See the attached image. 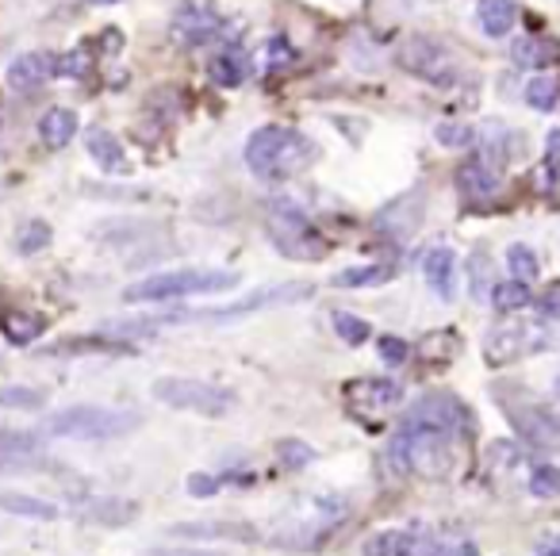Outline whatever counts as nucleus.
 I'll return each mask as SVG.
<instances>
[{
  "label": "nucleus",
  "instance_id": "nucleus-38",
  "mask_svg": "<svg viewBox=\"0 0 560 556\" xmlns=\"http://www.w3.org/2000/svg\"><path fill=\"white\" fill-rule=\"evenodd\" d=\"M488 464L495 472H511L522 464V449L514 445V441H491L488 445Z\"/></svg>",
  "mask_w": 560,
  "mask_h": 556
},
{
  "label": "nucleus",
  "instance_id": "nucleus-44",
  "mask_svg": "<svg viewBox=\"0 0 560 556\" xmlns=\"http://www.w3.org/2000/svg\"><path fill=\"white\" fill-rule=\"evenodd\" d=\"M545 162H549L552 173L560 170V127L557 131H549V139H545Z\"/></svg>",
  "mask_w": 560,
  "mask_h": 556
},
{
  "label": "nucleus",
  "instance_id": "nucleus-30",
  "mask_svg": "<svg viewBox=\"0 0 560 556\" xmlns=\"http://www.w3.org/2000/svg\"><path fill=\"white\" fill-rule=\"evenodd\" d=\"M526 101H529V108H537V112H552L560 101V81L557 78H534L526 85Z\"/></svg>",
  "mask_w": 560,
  "mask_h": 556
},
{
  "label": "nucleus",
  "instance_id": "nucleus-9",
  "mask_svg": "<svg viewBox=\"0 0 560 556\" xmlns=\"http://www.w3.org/2000/svg\"><path fill=\"white\" fill-rule=\"evenodd\" d=\"M404 422L407 426H427V430H438V433H450V438H457V433H465V426H468V410H465V403H460L457 395L427 392V395H419L411 407H407Z\"/></svg>",
  "mask_w": 560,
  "mask_h": 556
},
{
  "label": "nucleus",
  "instance_id": "nucleus-35",
  "mask_svg": "<svg viewBox=\"0 0 560 556\" xmlns=\"http://www.w3.org/2000/svg\"><path fill=\"white\" fill-rule=\"evenodd\" d=\"M529 491H534L537 499H557L560 495V468L557 464H537V468L529 472Z\"/></svg>",
  "mask_w": 560,
  "mask_h": 556
},
{
  "label": "nucleus",
  "instance_id": "nucleus-26",
  "mask_svg": "<svg viewBox=\"0 0 560 556\" xmlns=\"http://www.w3.org/2000/svg\"><path fill=\"white\" fill-rule=\"evenodd\" d=\"M0 510H9V514L20 518H35V522H55L58 507L47 499H35V495H0Z\"/></svg>",
  "mask_w": 560,
  "mask_h": 556
},
{
  "label": "nucleus",
  "instance_id": "nucleus-47",
  "mask_svg": "<svg viewBox=\"0 0 560 556\" xmlns=\"http://www.w3.org/2000/svg\"><path fill=\"white\" fill-rule=\"evenodd\" d=\"M269 58H272V66H277V62H289V58H292V47H289L284 39H272V43H269Z\"/></svg>",
  "mask_w": 560,
  "mask_h": 556
},
{
  "label": "nucleus",
  "instance_id": "nucleus-41",
  "mask_svg": "<svg viewBox=\"0 0 560 556\" xmlns=\"http://www.w3.org/2000/svg\"><path fill=\"white\" fill-rule=\"evenodd\" d=\"M188 495L192 499H211V495L223 491V476H208V472H192V476L185 479Z\"/></svg>",
  "mask_w": 560,
  "mask_h": 556
},
{
  "label": "nucleus",
  "instance_id": "nucleus-19",
  "mask_svg": "<svg viewBox=\"0 0 560 556\" xmlns=\"http://www.w3.org/2000/svg\"><path fill=\"white\" fill-rule=\"evenodd\" d=\"M85 147L93 154V162L101 165L104 173H127V154L119 147V139L104 127H89L85 131Z\"/></svg>",
  "mask_w": 560,
  "mask_h": 556
},
{
  "label": "nucleus",
  "instance_id": "nucleus-25",
  "mask_svg": "<svg viewBox=\"0 0 560 556\" xmlns=\"http://www.w3.org/2000/svg\"><path fill=\"white\" fill-rule=\"evenodd\" d=\"M480 27L491 35V39H503L506 32L514 27L518 20V9H514V0H480Z\"/></svg>",
  "mask_w": 560,
  "mask_h": 556
},
{
  "label": "nucleus",
  "instance_id": "nucleus-15",
  "mask_svg": "<svg viewBox=\"0 0 560 556\" xmlns=\"http://www.w3.org/2000/svg\"><path fill=\"white\" fill-rule=\"evenodd\" d=\"M55 73H58L55 55H47V50H32V55H20L16 62L9 66V85L16 89V93H35V89L47 85Z\"/></svg>",
  "mask_w": 560,
  "mask_h": 556
},
{
  "label": "nucleus",
  "instance_id": "nucleus-14",
  "mask_svg": "<svg viewBox=\"0 0 560 556\" xmlns=\"http://www.w3.org/2000/svg\"><path fill=\"white\" fill-rule=\"evenodd\" d=\"M419 223H422V193L419 188H411V193H404L399 200H392L388 208H381L373 219L376 231L388 234V239H396V242L411 239V234L419 231Z\"/></svg>",
  "mask_w": 560,
  "mask_h": 556
},
{
  "label": "nucleus",
  "instance_id": "nucleus-23",
  "mask_svg": "<svg viewBox=\"0 0 560 556\" xmlns=\"http://www.w3.org/2000/svg\"><path fill=\"white\" fill-rule=\"evenodd\" d=\"M511 58H514V66H522V70H545V66L560 58V47L549 39H529L526 35V39H514Z\"/></svg>",
  "mask_w": 560,
  "mask_h": 556
},
{
  "label": "nucleus",
  "instance_id": "nucleus-34",
  "mask_svg": "<svg viewBox=\"0 0 560 556\" xmlns=\"http://www.w3.org/2000/svg\"><path fill=\"white\" fill-rule=\"evenodd\" d=\"M335 331H338V338H342L346 346H361V341H369L373 326H369L365 318L350 315V311H335Z\"/></svg>",
  "mask_w": 560,
  "mask_h": 556
},
{
  "label": "nucleus",
  "instance_id": "nucleus-29",
  "mask_svg": "<svg viewBox=\"0 0 560 556\" xmlns=\"http://www.w3.org/2000/svg\"><path fill=\"white\" fill-rule=\"evenodd\" d=\"M457 349H460V338L453 331H438V334H430V338H422V346H419V354L427 357V361H453L457 357Z\"/></svg>",
  "mask_w": 560,
  "mask_h": 556
},
{
  "label": "nucleus",
  "instance_id": "nucleus-12",
  "mask_svg": "<svg viewBox=\"0 0 560 556\" xmlns=\"http://www.w3.org/2000/svg\"><path fill=\"white\" fill-rule=\"evenodd\" d=\"M506 415L518 426V433H526V441L534 445H560V410L557 407H541V403H506Z\"/></svg>",
  "mask_w": 560,
  "mask_h": 556
},
{
  "label": "nucleus",
  "instance_id": "nucleus-21",
  "mask_svg": "<svg viewBox=\"0 0 560 556\" xmlns=\"http://www.w3.org/2000/svg\"><path fill=\"white\" fill-rule=\"evenodd\" d=\"M78 135V116L70 108H50L47 116L39 119V139L47 150H66Z\"/></svg>",
  "mask_w": 560,
  "mask_h": 556
},
{
  "label": "nucleus",
  "instance_id": "nucleus-3",
  "mask_svg": "<svg viewBox=\"0 0 560 556\" xmlns=\"http://www.w3.org/2000/svg\"><path fill=\"white\" fill-rule=\"evenodd\" d=\"M238 285V273L231 269H173V273H154V277L139 280L124 292L127 303H170L180 296H211L226 292Z\"/></svg>",
  "mask_w": 560,
  "mask_h": 556
},
{
  "label": "nucleus",
  "instance_id": "nucleus-28",
  "mask_svg": "<svg viewBox=\"0 0 560 556\" xmlns=\"http://www.w3.org/2000/svg\"><path fill=\"white\" fill-rule=\"evenodd\" d=\"M392 280V265H358V269H346L335 277L338 288H376Z\"/></svg>",
  "mask_w": 560,
  "mask_h": 556
},
{
  "label": "nucleus",
  "instance_id": "nucleus-6",
  "mask_svg": "<svg viewBox=\"0 0 560 556\" xmlns=\"http://www.w3.org/2000/svg\"><path fill=\"white\" fill-rule=\"evenodd\" d=\"M269 234H272V242H277L280 254L300 257V262H312V257L327 254V246H323V239L312 231L307 216L289 200H280L269 208Z\"/></svg>",
  "mask_w": 560,
  "mask_h": 556
},
{
  "label": "nucleus",
  "instance_id": "nucleus-4",
  "mask_svg": "<svg viewBox=\"0 0 560 556\" xmlns=\"http://www.w3.org/2000/svg\"><path fill=\"white\" fill-rule=\"evenodd\" d=\"M139 415H127V410H112V407H66L55 410L43 426L47 438H73V441H104V438H119V433L135 430Z\"/></svg>",
  "mask_w": 560,
  "mask_h": 556
},
{
  "label": "nucleus",
  "instance_id": "nucleus-11",
  "mask_svg": "<svg viewBox=\"0 0 560 556\" xmlns=\"http://www.w3.org/2000/svg\"><path fill=\"white\" fill-rule=\"evenodd\" d=\"M549 346V338H541L537 326H526V323H506V326H495L483 341V354H488L491 364H514L518 357L526 354H537V349Z\"/></svg>",
  "mask_w": 560,
  "mask_h": 556
},
{
  "label": "nucleus",
  "instance_id": "nucleus-10",
  "mask_svg": "<svg viewBox=\"0 0 560 556\" xmlns=\"http://www.w3.org/2000/svg\"><path fill=\"white\" fill-rule=\"evenodd\" d=\"M312 296V285H272V288H257L246 300L231 303V308H215V311H192V315H165V323H185V318H238V315H254V311L277 308V303H300Z\"/></svg>",
  "mask_w": 560,
  "mask_h": 556
},
{
  "label": "nucleus",
  "instance_id": "nucleus-32",
  "mask_svg": "<svg viewBox=\"0 0 560 556\" xmlns=\"http://www.w3.org/2000/svg\"><path fill=\"white\" fill-rule=\"evenodd\" d=\"M277 456H280V468L296 472V468H307V464L315 461V449L307 445V441L284 438V441H280V445H277Z\"/></svg>",
  "mask_w": 560,
  "mask_h": 556
},
{
  "label": "nucleus",
  "instance_id": "nucleus-27",
  "mask_svg": "<svg viewBox=\"0 0 560 556\" xmlns=\"http://www.w3.org/2000/svg\"><path fill=\"white\" fill-rule=\"evenodd\" d=\"M526 303H534V292H529V285H522V280H503V285L491 288V308L503 311V315L522 311Z\"/></svg>",
  "mask_w": 560,
  "mask_h": 556
},
{
  "label": "nucleus",
  "instance_id": "nucleus-20",
  "mask_svg": "<svg viewBox=\"0 0 560 556\" xmlns=\"http://www.w3.org/2000/svg\"><path fill=\"white\" fill-rule=\"evenodd\" d=\"M208 70H211V81H215L219 89H238L242 81L249 78V55L242 47H226L211 58Z\"/></svg>",
  "mask_w": 560,
  "mask_h": 556
},
{
  "label": "nucleus",
  "instance_id": "nucleus-31",
  "mask_svg": "<svg viewBox=\"0 0 560 556\" xmlns=\"http://www.w3.org/2000/svg\"><path fill=\"white\" fill-rule=\"evenodd\" d=\"M47 246H50V227L43 223V219H32V223H24L16 231V250L24 257L39 254V250H47Z\"/></svg>",
  "mask_w": 560,
  "mask_h": 556
},
{
  "label": "nucleus",
  "instance_id": "nucleus-8",
  "mask_svg": "<svg viewBox=\"0 0 560 556\" xmlns=\"http://www.w3.org/2000/svg\"><path fill=\"white\" fill-rule=\"evenodd\" d=\"M342 395H346L350 415L361 418L369 430H373V422H381L384 415H392V410L404 403V387H399L396 380H384V377L350 380V384L342 387Z\"/></svg>",
  "mask_w": 560,
  "mask_h": 556
},
{
  "label": "nucleus",
  "instance_id": "nucleus-46",
  "mask_svg": "<svg viewBox=\"0 0 560 556\" xmlns=\"http://www.w3.org/2000/svg\"><path fill=\"white\" fill-rule=\"evenodd\" d=\"M150 556H223V553H215V548H158Z\"/></svg>",
  "mask_w": 560,
  "mask_h": 556
},
{
  "label": "nucleus",
  "instance_id": "nucleus-33",
  "mask_svg": "<svg viewBox=\"0 0 560 556\" xmlns=\"http://www.w3.org/2000/svg\"><path fill=\"white\" fill-rule=\"evenodd\" d=\"M506 265H511V273H514V280H522V285H529V280L541 273V265H537V254L529 246H511L506 250Z\"/></svg>",
  "mask_w": 560,
  "mask_h": 556
},
{
  "label": "nucleus",
  "instance_id": "nucleus-49",
  "mask_svg": "<svg viewBox=\"0 0 560 556\" xmlns=\"http://www.w3.org/2000/svg\"><path fill=\"white\" fill-rule=\"evenodd\" d=\"M545 556H560V545H552V548H549V553H545Z\"/></svg>",
  "mask_w": 560,
  "mask_h": 556
},
{
  "label": "nucleus",
  "instance_id": "nucleus-42",
  "mask_svg": "<svg viewBox=\"0 0 560 556\" xmlns=\"http://www.w3.org/2000/svg\"><path fill=\"white\" fill-rule=\"evenodd\" d=\"M468 273H472V296L476 300H491L488 292V254H472V262H468Z\"/></svg>",
  "mask_w": 560,
  "mask_h": 556
},
{
  "label": "nucleus",
  "instance_id": "nucleus-36",
  "mask_svg": "<svg viewBox=\"0 0 560 556\" xmlns=\"http://www.w3.org/2000/svg\"><path fill=\"white\" fill-rule=\"evenodd\" d=\"M43 445L39 433H24V430H4L0 433V456H27Z\"/></svg>",
  "mask_w": 560,
  "mask_h": 556
},
{
  "label": "nucleus",
  "instance_id": "nucleus-13",
  "mask_svg": "<svg viewBox=\"0 0 560 556\" xmlns=\"http://www.w3.org/2000/svg\"><path fill=\"white\" fill-rule=\"evenodd\" d=\"M170 32H173V39L185 43V47H200V43H211L223 32V20H219V12L208 9V4H180Z\"/></svg>",
  "mask_w": 560,
  "mask_h": 556
},
{
  "label": "nucleus",
  "instance_id": "nucleus-16",
  "mask_svg": "<svg viewBox=\"0 0 560 556\" xmlns=\"http://www.w3.org/2000/svg\"><path fill=\"white\" fill-rule=\"evenodd\" d=\"M173 537L188 541H257V530L246 522H231V518H219V522H180L173 525Z\"/></svg>",
  "mask_w": 560,
  "mask_h": 556
},
{
  "label": "nucleus",
  "instance_id": "nucleus-24",
  "mask_svg": "<svg viewBox=\"0 0 560 556\" xmlns=\"http://www.w3.org/2000/svg\"><path fill=\"white\" fill-rule=\"evenodd\" d=\"M0 331H4V338H9L12 346H32V341L47 331V323H43L35 311H9V315L0 318Z\"/></svg>",
  "mask_w": 560,
  "mask_h": 556
},
{
  "label": "nucleus",
  "instance_id": "nucleus-18",
  "mask_svg": "<svg viewBox=\"0 0 560 556\" xmlns=\"http://www.w3.org/2000/svg\"><path fill=\"white\" fill-rule=\"evenodd\" d=\"M135 514H139V502L119 499V495H96V499H89L85 510H81L85 522H101V525H127V522H135Z\"/></svg>",
  "mask_w": 560,
  "mask_h": 556
},
{
  "label": "nucleus",
  "instance_id": "nucleus-7",
  "mask_svg": "<svg viewBox=\"0 0 560 556\" xmlns=\"http://www.w3.org/2000/svg\"><path fill=\"white\" fill-rule=\"evenodd\" d=\"M365 556H480V548L472 541H442L404 530H384L365 541Z\"/></svg>",
  "mask_w": 560,
  "mask_h": 556
},
{
  "label": "nucleus",
  "instance_id": "nucleus-2",
  "mask_svg": "<svg viewBox=\"0 0 560 556\" xmlns=\"http://www.w3.org/2000/svg\"><path fill=\"white\" fill-rule=\"evenodd\" d=\"M388 464L404 476H422V479H442L453 472V438L450 433L427 430V426H407L399 422V430L392 433L388 449H384Z\"/></svg>",
  "mask_w": 560,
  "mask_h": 556
},
{
  "label": "nucleus",
  "instance_id": "nucleus-40",
  "mask_svg": "<svg viewBox=\"0 0 560 556\" xmlns=\"http://www.w3.org/2000/svg\"><path fill=\"white\" fill-rule=\"evenodd\" d=\"M0 407L35 410V407H43V395L32 392V387H4V392H0Z\"/></svg>",
  "mask_w": 560,
  "mask_h": 556
},
{
  "label": "nucleus",
  "instance_id": "nucleus-22",
  "mask_svg": "<svg viewBox=\"0 0 560 556\" xmlns=\"http://www.w3.org/2000/svg\"><path fill=\"white\" fill-rule=\"evenodd\" d=\"M457 185H460V193H465L468 200H488V196L495 193L499 177H495V170H491V165L483 162V158H476V162L460 165Z\"/></svg>",
  "mask_w": 560,
  "mask_h": 556
},
{
  "label": "nucleus",
  "instance_id": "nucleus-50",
  "mask_svg": "<svg viewBox=\"0 0 560 556\" xmlns=\"http://www.w3.org/2000/svg\"><path fill=\"white\" fill-rule=\"evenodd\" d=\"M93 4H116V0H93Z\"/></svg>",
  "mask_w": 560,
  "mask_h": 556
},
{
  "label": "nucleus",
  "instance_id": "nucleus-37",
  "mask_svg": "<svg viewBox=\"0 0 560 556\" xmlns=\"http://www.w3.org/2000/svg\"><path fill=\"white\" fill-rule=\"evenodd\" d=\"M434 139L442 142V147H450V150H465V147H472V142H476V131L468 124H438Z\"/></svg>",
  "mask_w": 560,
  "mask_h": 556
},
{
  "label": "nucleus",
  "instance_id": "nucleus-45",
  "mask_svg": "<svg viewBox=\"0 0 560 556\" xmlns=\"http://www.w3.org/2000/svg\"><path fill=\"white\" fill-rule=\"evenodd\" d=\"M537 311H541V318H560V288L545 292L541 303H537Z\"/></svg>",
  "mask_w": 560,
  "mask_h": 556
},
{
  "label": "nucleus",
  "instance_id": "nucleus-1",
  "mask_svg": "<svg viewBox=\"0 0 560 556\" xmlns=\"http://www.w3.org/2000/svg\"><path fill=\"white\" fill-rule=\"evenodd\" d=\"M315 142L292 127H261L246 142V165L261 181H289L315 162Z\"/></svg>",
  "mask_w": 560,
  "mask_h": 556
},
{
  "label": "nucleus",
  "instance_id": "nucleus-17",
  "mask_svg": "<svg viewBox=\"0 0 560 556\" xmlns=\"http://www.w3.org/2000/svg\"><path fill=\"white\" fill-rule=\"evenodd\" d=\"M422 273H427V285L434 288L442 300L457 296V254H453L450 246L430 250L427 262H422Z\"/></svg>",
  "mask_w": 560,
  "mask_h": 556
},
{
  "label": "nucleus",
  "instance_id": "nucleus-39",
  "mask_svg": "<svg viewBox=\"0 0 560 556\" xmlns=\"http://www.w3.org/2000/svg\"><path fill=\"white\" fill-rule=\"evenodd\" d=\"M89 70H93V50L89 47H78L66 58H58V73H66V78H85Z\"/></svg>",
  "mask_w": 560,
  "mask_h": 556
},
{
  "label": "nucleus",
  "instance_id": "nucleus-48",
  "mask_svg": "<svg viewBox=\"0 0 560 556\" xmlns=\"http://www.w3.org/2000/svg\"><path fill=\"white\" fill-rule=\"evenodd\" d=\"M552 395L560 399V372H557V380H552Z\"/></svg>",
  "mask_w": 560,
  "mask_h": 556
},
{
  "label": "nucleus",
  "instance_id": "nucleus-5",
  "mask_svg": "<svg viewBox=\"0 0 560 556\" xmlns=\"http://www.w3.org/2000/svg\"><path fill=\"white\" fill-rule=\"evenodd\" d=\"M154 395L165 407L177 410H192V415H226L234 407V395L223 392L215 384H203V380H188V377H158L154 380Z\"/></svg>",
  "mask_w": 560,
  "mask_h": 556
},
{
  "label": "nucleus",
  "instance_id": "nucleus-43",
  "mask_svg": "<svg viewBox=\"0 0 560 556\" xmlns=\"http://www.w3.org/2000/svg\"><path fill=\"white\" fill-rule=\"evenodd\" d=\"M376 349H381L384 364H404L407 357H411V349H407L404 338H392V334H384V338H376Z\"/></svg>",
  "mask_w": 560,
  "mask_h": 556
}]
</instances>
